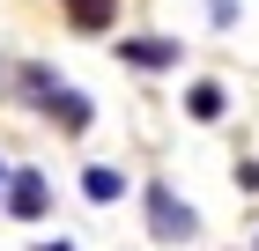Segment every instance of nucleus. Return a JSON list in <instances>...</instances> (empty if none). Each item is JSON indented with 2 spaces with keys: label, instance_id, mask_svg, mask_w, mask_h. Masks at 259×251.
<instances>
[{
  "label": "nucleus",
  "instance_id": "obj_1",
  "mask_svg": "<svg viewBox=\"0 0 259 251\" xmlns=\"http://www.w3.org/2000/svg\"><path fill=\"white\" fill-rule=\"evenodd\" d=\"M141 214H148V236H156V244H193L200 236V214L185 207L170 185H148V192H141Z\"/></svg>",
  "mask_w": 259,
  "mask_h": 251
},
{
  "label": "nucleus",
  "instance_id": "obj_2",
  "mask_svg": "<svg viewBox=\"0 0 259 251\" xmlns=\"http://www.w3.org/2000/svg\"><path fill=\"white\" fill-rule=\"evenodd\" d=\"M8 214H15V222H45V214H52L45 170H8Z\"/></svg>",
  "mask_w": 259,
  "mask_h": 251
},
{
  "label": "nucleus",
  "instance_id": "obj_3",
  "mask_svg": "<svg viewBox=\"0 0 259 251\" xmlns=\"http://www.w3.org/2000/svg\"><path fill=\"white\" fill-rule=\"evenodd\" d=\"M119 59L141 67V74H178V37H119Z\"/></svg>",
  "mask_w": 259,
  "mask_h": 251
},
{
  "label": "nucleus",
  "instance_id": "obj_4",
  "mask_svg": "<svg viewBox=\"0 0 259 251\" xmlns=\"http://www.w3.org/2000/svg\"><path fill=\"white\" fill-rule=\"evenodd\" d=\"M126 192H134V185H126V170H111V163H89V170H81V199H89V207H119Z\"/></svg>",
  "mask_w": 259,
  "mask_h": 251
},
{
  "label": "nucleus",
  "instance_id": "obj_5",
  "mask_svg": "<svg viewBox=\"0 0 259 251\" xmlns=\"http://www.w3.org/2000/svg\"><path fill=\"white\" fill-rule=\"evenodd\" d=\"M185 111H193L200 126H215V118L230 111V89H222V81H193V89H185Z\"/></svg>",
  "mask_w": 259,
  "mask_h": 251
},
{
  "label": "nucleus",
  "instance_id": "obj_6",
  "mask_svg": "<svg viewBox=\"0 0 259 251\" xmlns=\"http://www.w3.org/2000/svg\"><path fill=\"white\" fill-rule=\"evenodd\" d=\"M67 15H74V30H81V37H97V30H111L119 0H67Z\"/></svg>",
  "mask_w": 259,
  "mask_h": 251
},
{
  "label": "nucleus",
  "instance_id": "obj_7",
  "mask_svg": "<svg viewBox=\"0 0 259 251\" xmlns=\"http://www.w3.org/2000/svg\"><path fill=\"white\" fill-rule=\"evenodd\" d=\"M207 22H215V30H237L244 8H237V0H207Z\"/></svg>",
  "mask_w": 259,
  "mask_h": 251
},
{
  "label": "nucleus",
  "instance_id": "obj_8",
  "mask_svg": "<svg viewBox=\"0 0 259 251\" xmlns=\"http://www.w3.org/2000/svg\"><path fill=\"white\" fill-rule=\"evenodd\" d=\"M37 251H74V244H67V236H52V244H37Z\"/></svg>",
  "mask_w": 259,
  "mask_h": 251
},
{
  "label": "nucleus",
  "instance_id": "obj_9",
  "mask_svg": "<svg viewBox=\"0 0 259 251\" xmlns=\"http://www.w3.org/2000/svg\"><path fill=\"white\" fill-rule=\"evenodd\" d=\"M0 192H8V163H0Z\"/></svg>",
  "mask_w": 259,
  "mask_h": 251
},
{
  "label": "nucleus",
  "instance_id": "obj_10",
  "mask_svg": "<svg viewBox=\"0 0 259 251\" xmlns=\"http://www.w3.org/2000/svg\"><path fill=\"white\" fill-rule=\"evenodd\" d=\"M252 251H259V236H252Z\"/></svg>",
  "mask_w": 259,
  "mask_h": 251
}]
</instances>
